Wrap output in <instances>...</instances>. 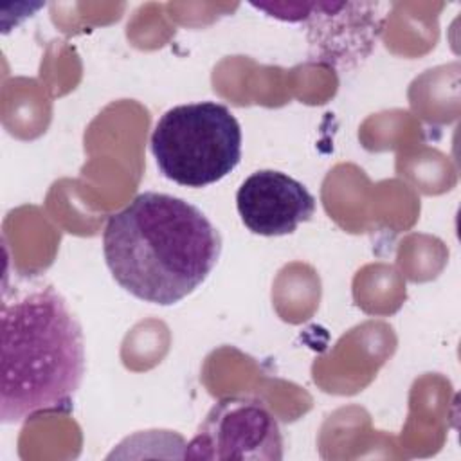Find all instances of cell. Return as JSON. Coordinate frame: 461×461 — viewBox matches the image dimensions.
<instances>
[{
    "label": "cell",
    "mask_w": 461,
    "mask_h": 461,
    "mask_svg": "<svg viewBox=\"0 0 461 461\" xmlns=\"http://www.w3.org/2000/svg\"><path fill=\"white\" fill-rule=\"evenodd\" d=\"M189 459H283V434L258 398L229 396L212 405L187 443Z\"/></svg>",
    "instance_id": "obj_4"
},
{
    "label": "cell",
    "mask_w": 461,
    "mask_h": 461,
    "mask_svg": "<svg viewBox=\"0 0 461 461\" xmlns=\"http://www.w3.org/2000/svg\"><path fill=\"white\" fill-rule=\"evenodd\" d=\"M0 420L67 414L85 375L83 331L52 286L2 303Z\"/></svg>",
    "instance_id": "obj_2"
},
{
    "label": "cell",
    "mask_w": 461,
    "mask_h": 461,
    "mask_svg": "<svg viewBox=\"0 0 461 461\" xmlns=\"http://www.w3.org/2000/svg\"><path fill=\"white\" fill-rule=\"evenodd\" d=\"M160 173L185 187L225 178L241 160V128L221 103L200 101L169 108L151 133Z\"/></svg>",
    "instance_id": "obj_3"
},
{
    "label": "cell",
    "mask_w": 461,
    "mask_h": 461,
    "mask_svg": "<svg viewBox=\"0 0 461 461\" xmlns=\"http://www.w3.org/2000/svg\"><path fill=\"white\" fill-rule=\"evenodd\" d=\"M103 254L121 288L140 301L171 306L209 277L221 254V236L196 205L146 191L108 218Z\"/></svg>",
    "instance_id": "obj_1"
},
{
    "label": "cell",
    "mask_w": 461,
    "mask_h": 461,
    "mask_svg": "<svg viewBox=\"0 0 461 461\" xmlns=\"http://www.w3.org/2000/svg\"><path fill=\"white\" fill-rule=\"evenodd\" d=\"M243 225L259 236H286L312 220L317 203L313 194L283 171L261 169L249 175L236 193Z\"/></svg>",
    "instance_id": "obj_5"
}]
</instances>
